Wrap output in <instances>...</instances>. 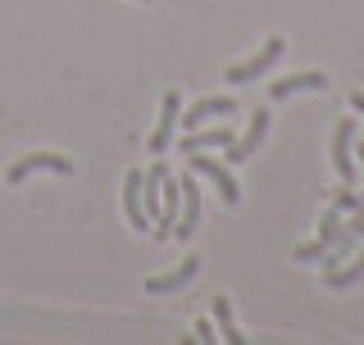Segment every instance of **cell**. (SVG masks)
<instances>
[{"instance_id":"7c38bea8","label":"cell","mask_w":364,"mask_h":345,"mask_svg":"<svg viewBox=\"0 0 364 345\" xmlns=\"http://www.w3.org/2000/svg\"><path fill=\"white\" fill-rule=\"evenodd\" d=\"M296 91H328V73L310 68V73L278 77V82H269V100H287V96H296Z\"/></svg>"},{"instance_id":"ac0fdd59","label":"cell","mask_w":364,"mask_h":345,"mask_svg":"<svg viewBox=\"0 0 364 345\" xmlns=\"http://www.w3.org/2000/svg\"><path fill=\"white\" fill-rule=\"evenodd\" d=\"M346 227H350V232H355V236L364 241V209H355V214H350V218H346Z\"/></svg>"},{"instance_id":"9c48e42d","label":"cell","mask_w":364,"mask_h":345,"mask_svg":"<svg viewBox=\"0 0 364 345\" xmlns=\"http://www.w3.org/2000/svg\"><path fill=\"white\" fill-rule=\"evenodd\" d=\"M178 119H182V96H178V91H168L164 105H159V123H155V132H151V155H164L168 150V141H173V132H178Z\"/></svg>"},{"instance_id":"4fadbf2b","label":"cell","mask_w":364,"mask_h":345,"mask_svg":"<svg viewBox=\"0 0 364 345\" xmlns=\"http://www.w3.org/2000/svg\"><path fill=\"white\" fill-rule=\"evenodd\" d=\"M237 136H232V128H196V132H187L182 136V155H191V150H223V146H232Z\"/></svg>"},{"instance_id":"6da1fadb","label":"cell","mask_w":364,"mask_h":345,"mask_svg":"<svg viewBox=\"0 0 364 345\" xmlns=\"http://www.w3.org/2000/svg\"><path fill=\"white\" fill-rule=\"evenodd\" d=\"M187 164H191V172H196V177H205L214 191L223 195L228 209H237V204H242V187H237V177L228 172V164H219V159H210V155H200V150H191Z\"/></svg>"},{"instance_id":"44dd1931","label":"cell","mask_w":364,"mask_h":345,"mask_svg":"<svg viewBox=\"0 0 364 345\" xmlns=\"http://www.w3.org/2000/svg\"><path fill=\"white\" fill-rule=\"evenodd\" d=\"M136 5H146V0H136Z\"/></svg>"},{"instance_id":"8fae6325","label":"cell","mask_w":364,"mask_h":345,"mask_svg":"<svg viewBox=\"0 0 364 345\" xmlns=\"http://www.w3.org/2000/svg\"><path fill=\"white\" fill-rule=\"evenodd\" d=\"M200 263H205L200 255L182 259V263H178L173 273H164V278H151V282H146V291H151V295H168V291H182V286H191V282H196Z\"/></svg>"},{"instance_id":"52a82bcc","label":"cell","mask_w":364,"mask_h":345,"mask_svg":"<svg viewBox=\"0 0 364 345\" xmlns=\"http://www.w3.org/2000/svg\"><path fill=\"white\" fill-rule=\"evenodd\" d=\"M350 141H355V119H341L337 132H333V168H337L341 182H350V187H355V182H360V168H355V159H350Z\"/></svg>"},{"instance_id":"2e32d148","label":"cell","mask_w":364,"mask_h":345,"mask_svg":"<svg viewBox=\"0 0 364 345\" xmlns=\"http://www.w3.org/2000/svg\"><path fill=\"white\" fill-rule=\"evenodd\" d=\"M364 278V241H360V255L355 263H346V268H333V273H323V282L333 286V291H346V286H355Z\"/></svg>"},{"instance_id":"7a4b0ae2","label":"cell","mask_w":364,"mask_h":345,"mask_svg":"<svg viewBox=\"0 0 364 345\" xmlns=\"http://www.w3.org/2000/svg\"><path fill=\"white\" fill-rule=\"evenodd\" d=\"M282 50H287V41H282V37H269V41H264V45H259V50H255V55H250V60L232 64V68H228L223 77H228V82H232V87H246V82H255V77H264L269 68L282 60Z\"/></svg>"},{"instance_id":"d6986e66","label":"cell","mask_w":364,"mask_h":345,"mask_svg":"<svg viewBox=\"0 0 364 345\" xmlns=\"http://www.w3.org/2000/svg\"><path fill=\"white\" fill-rule=\"evenodd\" d=\"M191 341H219V336H214V327L200 318V323H196V336H191Z\"/></svg>"},{"instance_id":"ffe728a7","label":"cell","mask_w":364,"mask_h":345,"mask_svg":"<svg viewBox=\"0 0 364 345\" xmlns=\"http://www.w3.org/2000/svg\"><path fill=\"white\" fill-rule=\"evenodd\" d=\"M360 159H355V168H360V187H364V141H360V150H355Z\"/></svg>"},{"instance_id":"7402d4cb","label":"cell","mask_w":364,"mask_h":345,"mask_svg":"<svg viewBox=\"0 0 364 345\" xmlns=\"http://www.w3.org/2000/svg\"><path fill=\"white\" fill-rule=\"evenodd\" d=\"M360 209H364V204H360Z\"/></svg>"},{"instance_id":"ba28073f","label":"cell","mask_w":364,"mask_h":345,"mask_svg":"<svg viewBox=\"0 0 364 345\" xmlns=\"http://www.w3.org/2000/svg\"><path fill=\"white\" fill-rule=\"evenodd\" d=\"M228 114H237V100L232 96H205V100H196V105L178 119V128L196 132V128H205V119H228Z\"/></svg>"},{"instance_id":"8992f818","label":"cell","mask_w":364,"mask_h":345,"mask_svg":"<svg viewBox=\"0 0 364 345\" xmlns=\"http://www.w3.org/2000/svg\"><path fill=\"white\" fill-rule=\"evenodd\" d=\"M264 136H269V109H250L246 136H242V141H232V146H223V150H228V164H246V159L264 146Z\"/></svg>"},{"instance_id":"3957f363","label":"cell","mask_w":364,"mask_h":345,"mask_svg":"<svg viewBox=\"0 0 364 345\" xmlns=\"http://www.w3.org/2000/svg\"><path fill=\"white\" fill-rule=\"evenodd\" d=\"M37 172H60V177H68L73 172V159L68 155H55V150H37V155H23L18 164H9V187H18V182H28V177H37Z\"/></svg>"},{"instance_id":"5b68a950","label":"cell","mask_w":364,"mask_h":345,"mask_svg":"<svg viewBox=\"0 0 364 345\" xmlns=\"http://www.w3.org/2000/svg\"><path fill=\"white\" fill-rule=\"evenodd\" d=\"M178 187H182V209H178L173 236L187 241V236H196V227H200V187H196V172L178 177Z\"/></svg>"},{"instance_id":"9a60e30c","label":"cell","mask_w":364,"mask_h":345,"mask_svg":"<svg viewBox=\"0 0 364 345\" xmlns=\"http://www.w3.org/2000/svg\"><path fill=\"white\" fill-rule=\"evenodd\" d=\"M214 323H219V341H228V345L246 341L242 332H237V323H232V300H228V295H214Z\"/></svg>"},{"instance_id":"5bb4252c","label":"cell","mask_w":364,"mask_h":345,"mask_svg":"<svg viewBox=\"0 0 364 345\" xmlns=\"http://www.w3.org/2000/svg\"><path fill=\"white\" fill-rule=\"evenodd\" d=\"M355 246H360V236L350 232V227H341V232H337V241H333V246L323 250V263H318V268H323V273L341 268V263H346V255H350V250H355Z\"/></svg>"},{"instance_id":"30bf717a","label":"cell","mask_w":364,"mask_h":345,"mask_svg":"<svg viewBox=\"0 0 364 345\" xmlns=\"http://www.w3.org/2000/svg\"><path fill=\"white\" fill-rule=\"evenodd\" d=\"M123 214H128L132 232H151V214H146V200H141V172L123 177Z\"/></svg>"},{"instance_id":"e0dca14e","label":"cell","mask_w":364,"mask_h":345,"mask_svg":"<svg viewBox=\"0 0 364 345\" xmlns=\"http://www.w3.org/2000/svg\"><path fill=\"white\" fill-rule=\"evenodd\" d=\"M333 204H337L341 214H355L360 204H364V195H360V191H350V182H341V187H337V195H333Z\"/></svg>"},{"instance_id":"277c9868","label":"cell","mask_w":364,"mask_h":345,"mask_svg":"<svg viewBox=\"0 0 364 345\" xmlns=\"http://www.w3.org/2000/svg\"><path fill=\"white\" fill-rule=\"evenodd\" d=\"M346 227V214L337 209V204H328L323 218H318V227H314V241H305V246H296V263H314V259H323V250L337 241V232Z\"/></svg>"}]
</instances>
